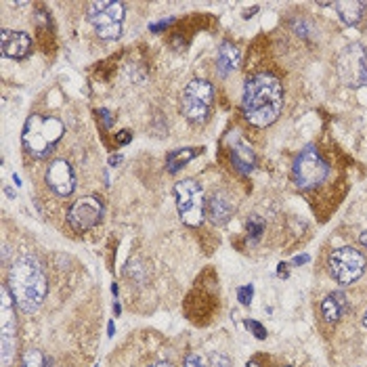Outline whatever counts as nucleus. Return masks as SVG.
<instances>
[{"mask_svg":"<svg viewBox=\"0 0 367 367\" xmlns=\"http://www.w3.org/2000/svg\"><path fill=\"white\" fill-rule=\"evenodd\" d=\"M63 132H65V126L59 118L34 113L23 124L21 143H23V149L32 158L42 160V158H48L55 151V147L61 141Z\"/></svg>","mask_w":367,"mask_h":367,"instance_id":"nucleus-3","label":"nucleus"},{"mask_svg":"<svg viewBox=\"0 0 367 367\" xmlns=\"http://www.w3.org/2000/svg\"><path fill=\"white\" fill-rule=\"evenodd\" d=\"M101 219H103V202L97 195H86L78 200L67 212V223L78 233L95 229L101 223Z\"/></svg>","mask_w":367,"mask_h":367,"instance_id":"nucleus-11","label":"nucleus"},{"mask_svg":"<svg viewBox=\"0 0 367 367\" xmlns=\"http://www.w3.org/2000/svg\"><path fill=\"white\" fill-rule=\"evenodd\" d=\"M149 367H172L168 361H155V363H151Z\"/></svg>","mask_w":367,"mask_h":367,"instance_id":"nucleus-31","label":"nucleus"},{"mask_svg":"<svg viewBox=\"0 0 367 367\" xmlns=\"http://www.w3.org/2000/svg\"><path fill=\"white\" fill-rule=\"evenodd\" d=\"M252 296H254V288H252V284H250V286H242V288H237V300H240L244 307H248V305L252 303Z\"/></svg>","mask_w":367,"mask_h":367,"instance_id":"nucleus-21","label":"nucleus"},{"mask_svg":"<svg viewBox=\"0 0 367 367\" xmlns=\"http://www.w3.org/2000/svg\"><path fill=\"white\" fill-rule=\"evenodd\" d=\"M338 76L351 88H363L367 84V50L363 44L353 42L338 55Z\"/></svg>","mask_w":367,"mask_h":367,"instance_id":"nucleus-10","label":"nucleus"},{"mask_svg":"<svg viewBox=\"0 0 367 367\" xmlns=\"http://www.w3.org/2000/svg\"><path fill=\"white\" fill-rule=\"evenodd\" d=\"M21 367H44V355L38 349H29L23 355Z\"/></svg>","mask_w":367,"mask_h":367,"instance_id":"nucleus-20","label":"nucleus"},{"mask_svg":"<svg viewBox=\"0 0 367 367\" xmlns=\"http://www.w3.org/2000/svg\"><path fill=\"white\" fill-rule=\"evenodd\" d=\"M6 286L15 298V305L23 313L38 311L48 292V279L44 275V269L32 254H23L11 265Z\"/></svg>","mask_w":367,"mask_h":367,"instance_id":"nucleus-2","label":"nucleus"},{"mask_svg":"<svg viewBox=\"0 0 367 367\" xmlns=\"http://www.w3.org/2000/svg\"><path fill=\"white\" fill-rule=\"evenodd\" d=\"M2 55L8 59H25L32 53V36L19 29H2L0 32Z\"/></svg>","mask_w":367,"mask_h":367,"instance_id":"nucleus-13","label":"nucleus"},{"mask_svg":"<svg viewBox=\"0 0 367 367\" xmlns=\"http://www.w3.org/2000/svg\"><path fill=\"white\" fill-rule=\"evenodd\" d=\"M202 153V147H183V149H172L166 158V168L168 172H179L183 166H187L193 158H198Z\"/></svg>","mask_w":367,"mask_h":367,"instance_id":"nucleus-19","label":"nucleus"},{"mask_svg":"<svg viewBox=\"0 0 367 367\" xmlns=\"http://www.w3.org/2000/svg\"><path fill=\"white\" fill-rule=\"evenodd\" d=\"M122 162V155H111L109 158V164H120Z\"/></svg>","mask_w":367,"mask_h":367,"instance_id":"nucleus-32","label":"nucleus"},{"mask_svg":"<svg viewBox=\"0 0 367 367\" xmlns=\"http://www.w3.org/2000/svg\"><path fill=\"white\" fill-rule=\"evenodd\" d=\"M235 212V204L231 202L229 195L225 193H212L208 200H206V219L212 223V225H225L231 221Z\"/></svg>","mask_w":367,"mask_h":367,"instance_id":"nucleus-15","label":"nucleus"},{"mask_svg":"<svg viewBox=\"0 0 367 367\" xmlns=\"http://www.w3.org/2000/svg\"><path fill=\"white\" fill-rule=\"evenodd\" d=\"M284 109V86L273 74H254L246 80L244 97H242V113L244 118L256 126H271Z\"/></svg>","mask_w":367,"mask_h":367,"instance_id":"nucleus-1","label":"nucleus"},{"mask_svg":"<svg viewBox=\"0 0 367 367\" xmlns=\"http://www.w3.org/2000/svg\"><path fill=\"white\" fill-rule=\"evenodd\" d=\"M99 113H101V118H103L105 126H111V118H109V111H107V109H101Z\"/></svg>","mask_w":367,"mask_h":367,"instance_id":"nucleus-27","label":"nucleus"},{"mask_svg":"<svg viewBox=\"0 0 367 367\" xmlns=\"http://www.w3.org/2000/svg\"><path fill=\"white\" fill-rule=\"evenodd\" d=\"M359 242H361V246H363V248H367V231H363V233L359 235Z\"/></svg>","mask_w":367,"mask_h":367,"instance_id":"nucleus-30","label":"nucleus"},{"mask_svg":"<svg viewBox=\"0 0 367 367\" xmlns=\"http://www.w3.org/2000/svg\"><path fill=\"white\" fill-rule=\"evenodd\" d=\"M246 367H261V366H258V361H250Z\"/></svg>","mask_w":367,"mask_h":367,"instance_id":"nucleus-34","label":"nucleus"},{"mask_svg":"<svg viewBox=\"0 0 367 367\" xmlns=\"http://www.w3.org/2000/svg\"><path fill=\"white\" fill-rule=\"evenodd\" d=\"M328 267L332 277L342 284V286H351L357 279L363 277L366 273V256L355 250L353 246H342L338 250H334L328 258Z\"/></svg>","mask_w":367,"mask_h":367,"instance_id":"nucleus-9","label":"nucleus"},{"mask_svg":"<svg viewBox=\"0 0 367 367\" xmlns=\"http://www.w3.org/2000/svg\"><path fill=\"white\" fill-rule=\"evenodd\" d=\"M229 153H231V160L235 164L237 170H242L244 174L252 172L254 166H256V153L252 149V145L237 132H231L229 134Z\"/></svg>","mask_w":367,"mask_h":367,"instance_id":"nucleus-14","label":"nucleus"},{"mask_svg":"<svg viewBox=\"0 0 367 367\" xmlns=\"http://www.w3.org/2000/svg\"><path fill=\"white\" fill-rule=\"evenodd\" d=\"M246 328H248L258 340H265V338H267V330H265L263 324H258V321H254V319H246Z\"/></svg>","mask_w":367,"mask_h":367,"instance_id":"nucleus-22","label":"nucleus"},{"mask_svg":"<svg viewBox=\"0 0 367 367\" xmlns=\"http://www.w3.org/2000/svg\"><path fill=\"white\" fill-rule=\"evenodd\" d=\"M0 300V359L2 367H11L17 357V317H15V298L8 286H2Z\"/></svg>","mask_w":367,"mask_h":367,"instance_id":"nucleus-7","label":"nucleus"},{"mask_svg":"<svg viewBox=\"0 0 367 367\" xmlns=\"http://www.w3.org/2000/svg\"><path fill=\"white\" fill-rule=\"evenodd\" d=\"M212 105H214L212 82L202 80V78H193L183 90V99H181L183 116L191 124H206L210 113H212Z\"/></svg>","mask_w":367,"mask_h":367,"instance_id":"nucleus-4","label":"nucleus"},{"mask_svg":"<svg viewBox=\"0 0 367 367\" xmlns=\"http://www.w3.org/2000/svg\"><path fill=\"white\" fill-rule=\"evenodd\" d=\"M132 141V132L130 130H120L118 134H116V143L118 145H128Z\"/></svg>","mask_w":367,"mask_h":367,"instance_id":"nucleus-25","label":"nucleus"},{"mask_svg":"<svg viewBox=\"0 0 367 367\" xmlns=\"http://www.w3.org/2000/svg\"><path fill=\"white\" fill-rule=\"evenodd\" d=\"M305 263H309V256H307V254H303V256H296V258H294V265H305Z\"/></svg>","mask_w":367,"mask_h":367,"instance_id":"nucleus-28","label":"nucleus"},{"mask_svg":"<svg viewBox=\"0 0 367 367\" xmlns=\"http://www.w3.org/2000/svg\"><path fill=\"white\" fill-rule=\"evenodd\" d=\"M361 324H363V328H367V311L363 313V319H361Z\"/></svg>","mask_w":367,"mask_h":367,"instance_id":"nucleus-33","label":"nucleus"},{"mask_svg":"<svg viewBox=\"0 0 367 367\" xmlns=\"http://www.w3.org/2000/svg\"><path fill=\"white\" fill-rule=\"evenodd\" d=\"M46 185L61 198L71 195L76 189V174L67 160H55L46 170Z\"/></svg>","mask_w":367,"mask_h":367,"instance_id":"nucleus-12","label":"nucleus"},{"mask_svg":"<svg viewBox=\"0 0 367 367\" xmlns=\"http://www.w3.org/2000/svg\"><path fill=\"white\" fill-rule=\"evenodd\" d=\"M210 367H233V363L225 353H214L210 357Z\"/></svg>","mask_w":367,"mask_h":367,"instance_id":"nucleus-23","label":"nucleus"},{"mask_svg":"<svg viewBox=\"0 0 367 367\" xmlns=\"http://www.w3.org/2000/svg\"><path fill=\"white\" fill-rule=\"evenodd\" d=\"M279 277H288V265L286 263L279 265Z\"/></svg>","mask_w":367,"mask_h":367,"instance_id":"nucleus-29","label":"nucleus"},{"mask_svg":"<svg viewBox=\"0 0 367 367\" xmlns=\"http://www.w3.org/2000/svg\"><path fill=\"white\" fill-rule=\"evenodd\" d=\"M336 11L340 15V19L347 25H357L367 11V2L361 0H347V2H336Z\"/></svg>","mask_w":367,"mask_h":367,"instance_id":"nucleus-18","label":"nucleus"},{"mask_svg":"<svg viewBox=\"0 0 367 367\" xmlns=\"http://www.w3.org/2000/svg\"><path fill=\"white\" fill-rule=\"evenodd\" d=\"M349 311V298L342 292H332L321 303V315L328 324H338Z\"/></svg>","mask_w":367,"mask_h":367,"instance_id":"nucleus-16","label":"nucleus"},{"mask_svg":"<svg viewBox=\"0 0 367 367\" xmlns=\"http://www.w3.org/2000/svg\"><path fill=\"white\" fill-rule=\"evenodd\" d=\"M240 50L233 42L225 40L221 46H219V53H216V69L221 76H229L237 69L240 65Z\"/></svg>","mask_w":367,"mask_h":367,"instance_id":"nucleus-17","label":"nucleus"},{"mask_svg":"<svg viewBox=\"0 0 367 367\" xmlns=\"http://www.w3.org/2000/svg\"><path fill=\"white\" fill-rule=\"evenodd\" d=\"M174 200L181 221L187 227H200L206 219V200L204 189L198 181L185 179L174 185Z\"/></svg>","mask_w":367,"mask_h":367,"instance_id":"nucleus-6","label":"nucleus"},{"mask_svg":"<svg viewBox=\"0 0 367 367\" xmlns=\"http://www.w3.org/2000/svg\"><path fill=\"white\" fill-rule=\"evenodd\" d=\"M185 367H206V366H204V361H202V357H200V355L191 353V355H187V357H185Z\"/></svg>","mask_w":367,"mask_h":367,"instance_id":"nucleus-24","label":"nucleus"},{"mask_svg":"<svg viewBox=\"0 0 367 367\" xmlns=\"http://www.w3.org/2000/svg\"><path fill=\"white\" fill-rule=\"evenodd\" d=\"M328 174H330V166L315 147H307L296 155L292 166V176L300 189H313L321 185L328 179Z\"/></svg>","mask_w":367,"mask_h":367,"instance_id":"nucleus-8","label":"nucleus"},{"mask_svg":"<svg viewBox=\"0 0 367 367\" xmlns=\"http://www.w3.org/2000/svg\"><path fill=\"white\" fill-rule=\"evenodd\" d=\"M126 6L124 2L116 0H95L88 4V21L95 27L97 36L103 40H116L122 36V23H124Z\"/></svg>","mask_w":367,"mask_h":367,"instance_id":"nucleus-5","label":"nucleus"},{"mask_svg":"<svg viewBox=\"0 0 367 367\" xmlns=\"http://www.w3.org/2000/svg\"><path fill=\"white\" fill-rule=\"evenodd\" d=\"M248 231H252V235L254 237H261V233H263V223H248Z\"/></svg>","mask_w":367,"mask_h":367,"instance_id":"nucleus-26","label":"nucleus"}]
</instances>
